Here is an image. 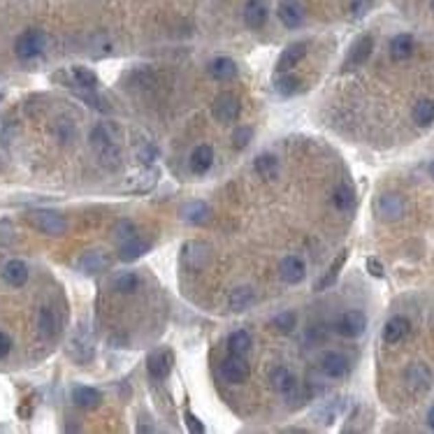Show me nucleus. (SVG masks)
Segmentation results:
<instances>
[{"label":"nucleus","mask_w":434,"mask_h":434,"mask_svg":"<svg viewBox=\"0 0 434 434\" xmlns=\"http://www.w3.org/2000/svg\"><path fill=\"white\" fill-rule=\"evenodd\" d=\"M91 146H93L95 156L100 158L107 168H116L121 161V151H119V142L114 139L112 130L107 126H95L91 130Z\"/></svg>","instance_id":"f257e3e1"},{"label":"nucleus","mask_w":434,"mask_h":434,"mask_svg":"<svg viewBox=\"0 0 434 434\" xmlns=\"http://www.w3.org/2000/svg\"><path fill=\"white\" fill-rule=\"evenodd\" d=\"M47 45H49V38H47L45 30L30 28V30H26V33H21L19 38H16L14 54H16V58H21V60H33V58H38V56L45 54Z\"/></svg>","instance_id":"f03ea898"},{"label":"nucleus","mask_w":434,"mask_h":434,"mask_svg":"<svg viewBox=\"0 0 434 434\" xmlns=\"http://www.w3.org/2000/svg\"><path fill=\"white\" fill-rule=\"evenodd\" d=\"M28 223L33 228H38L45 235L60 237L65 230H68V221H65L63 214L54 212V209H33L28 214Z\"/></svg>","instance_id":"7ed1b4c3"},{"label":"nucleus","mask_w":434,"mask_h":434,"mask_svg":"<svg viewBox=\"0 0 434 434\" xmlns=\"http://www.w3.org/2000/svg\"><path fill=\"white\" fill-rule=\"evenodd\" d=\"M374 209L378 214V218H383V221H400L402 216H404L407 212V203L402 195L397 193H386L381 195V198L376 200Z\"/></svg>","instance_id":"20e7f679"},{"label":"nucleus","mask_w":434,"mask_h":434,"mask_svg":"<svg viewBox=\"0 0 434 434\" xmlns=\"http://www.w3.org/2000/svg\"><path fill=\"white\" fill-rule=\"evenodd\" d=\"M221 376L225 378L232 386H237V383H244L249 376H251V367L244 360V356H235V353H230L228 358H223L221 363Z\"/></svg>","instance_id":"39448f33"},{"label":"nucleus","mask_w":434,"mask_h":434,"mask_svg":"<svg viewBox=\"0 0 434 434\" xmlns=\"http://www.w3.org/2000/svg\"><path fill=\"white\" fill-rule=\"evenodd\" d=\"M277 16L286 28H299L304 23L307 12H304V5L299 0H281L277 8Z\"/></svg>","instance_id":"423d86ee"},{"label":"nucleus","mask_w":434,"mask_h":434,"mask_svg":"<svg viewBox=\"0 0 434 434\" xmlns=\"http://www.w3.org/2000/svg\"><path fill=\"white\" fill-rule=\"evenodd\" d=\"M212 114H214V119L221 121V124H232V121L240 116V100H237V95L221 93L216 100H214Z\"/></svg>","instance_id":"0eeeda50"},{"label":"nucleus","mask_w":434,"mask_h":434,"mask_svg":"<svg viewBox=\"0 0 434 434\" xmlns=\"http://www.w3.org/2000/svg\"><path fill=\"white\" fill-rule=\"evenodd\" d=\"M337 330H339V334H344V337L356 339L367 330V316L360 309L346 311V314H341V319L337 323Z\"/></svg>","instance_id":"6e6552de"},{"label":"nucleus","mask_w":434,"mask_h":434,"mask_svg":"<svg viewBox=\"0 0 434 434\" xmlns=\"http://www.w3.org/2000/svg\"><path fill=\"white\" fill-rule=\"evenodd\" d=\"M372 52H374V40H372V35H363V38L351 47V52H348V56L344 60V68L356 70L360 65H365L367 60H369Z\"/></svg>","instance_id":"1a4fd4ad"},{"label":"nucleus","mask_w":434,"mask_h":434,"mask_svg":"<svg viewBox=\"0 0 434 434\" xmlns=\"http://www.w3.org/2000/svg\"><path fill=\"white\" fill-rule=\"evenodd\" d=\"M279 277L284 279L286 284L295 286L307 277V265H304V260L299 258V255H286L279 265Z\"/></svg>","instance_id":"9d476101"},{"label":"nucleus","mask_w":434,"mask_h":434,"mask_svg":"<svg viewBox=\"0 0 434 434\" xmlns=\"http://www.w3.org/2000/svg\"><path fill=\"white\" fill-rule=\"evenodd\" d=\"M321 372L328 378H344L348 374V358L337 351H328L321 358Z\"/></svg>","instance_id":"9b49d317"},{"label":"nucleus","mask_w":434,"mask_h":434,"mask_svg":"<svg viewBox=\"0 0 434 434\" xmlns=\"http://www.w3.org/2000/svg\"><path fill=\"white\" fill-rule=\"evenodd\" d=\"M304 56H307V42H293V45H288L281 52V56L277 60V72H288Z\"/></svg>","instance_id":"f8f14e48"},{"label":"nucleus","mask_w":434,"mask_h":434,"mask_svg":"<svg viewBox=\"0 0 434 434\" xmlns=\"http://www.w3.org/2000/svg\"><path fill=\"white\" fill-rule=\"evenodd\" d=\"M267 16H270V10H267L265 0H249L247 8H244V23L253 30L265 26Z\"/></svg>","instance_id":"ddd939ff"},{"label":"nucleus","mask_w":434,"mask_h":434,"mask_svg":"<svg viewBox=\"0 0 434 434\" xmlns=\"http://www.w3.org/2000/svg\"><path fill=\"white\" fill-rule=\"evenodd\" d=\"M172 365H174V358H172V353H170L168 348L151 353L149 360H146L149 374L154 376V378H165V376L170 374V372H172Z\"/></svg>","instance_id":"4468645a"},{"label":"nucleus","mask_w":434,"mask_h":434,"mask_svg":"<svg viewBox=\"0 0 434 434\" xmlns=\"http://www.w3.org/2000/svg\"><path fill=\"white\" fill-rule=\"evenodd\" d=\"M409 321L404 319V316H393L386 328H383V341L386 344H397V341H402L409 334Z\"/></svg>","instance_id":"2eb2a0df"},{"label":"nucleus","mask_w":434,"mask_h":434,"mask_svg":"<svg viewBox=\"0 0 434 434\" xmlns=\"http://www.w3.org/2000/svg\"><path fill=\"white\" fill-rule=\"evenodd\" d=\"M3 279L8 281L10 286H14V288H21V286L28 281V267H26V262H21V260H10V262H5V267H3Z\"/></svg>","instance_id":"dca6fc26"},{"label":"nucleus","mask_w":434,"mask_h":434,"mask_svg":"<svg viewBox=\"0 0 434 434\" xmlns=\"http://www.w3.org/2000/svg\"><path fill=\"white\" fill-rule=\"evenodd\" d=\"M270 381H272L274 390H279L281 395H290V393H295V388H297L295 374H293L290 369H286V367H277V369H272Z\"/></svg>","instance_id":"f3484780"},{"label":"nucleus","mask_w":434,"mask_h":434,"mask_svg":"<svg viewBox=\"0 0 434 434\" xmlns=\"http://www.w3.org/2000/svg\"><path fill=\"white\" fill-rule=\"evenodd\" d=\"M413 49H415V45H413L411 35L400 33V35H395V38L390 40V58L397 60V63H400V60H407L413 54Z\"/></svg>","instance_id":"a211bd4d"},{"label":"nucleus","mask_w":434,"mask_h":434,"mask_svg":"<svg viewBox=\"0 0 434 434\" xmlns=\"http://www.w3.org/2000/svg\"><path fill=\"white\" fill-rule=\"evenodd\" d=\"M149 249H151V244H149V242L139 240V237H130V240L121 242V247H119V258H121V260H126V262H133V260H137L139 255H144L146 251H149Z\"/></svg>","instance_id":"6ab92c4d"},{"label":"nucleus","mask_w":434,"mask_h":434,"mask_svg":"<svg viewBox=\"0 0 434 434\" xmlns=\"http://www.w3.org/2000/svg\"><path fill=\"white\" fill-rule=\"evenodd\" d=\"M214 165V149L209 144H200L191 154V170L195 174H205Z\"/></svg>","instance_id":"aec40b11"},{"label":"nucleus","mask_w":434,"mask_h":434,"mask_svg":"<svg viewBox=\"0 0 434 434\" xmlns=\"http://www.w3.org/2000/svg\"><path fill=\"white\" fill-rule=\"evenodd\" d=\"M207 72H209V75L216 79V82H228V79H232L237 75V65H235V60H232V58L221 56V58L212 60Z\"/></svg>","instance_id":"412c9836"},{"label":"nucleus","mask_w":434,"mask_h":434,"mask_svg":"<svg viewBox=\"0 0 434 434\" xmlns=\"http://www.w3.org/2000/svg\"><path fill=\"white\" fill-rule=\"evenodd\" d=\"M72 402H75L79 409H98L102 402V395L91 386H77L72 390Z\"/></svg>","instance_id":"4be33fe9"},{"label":"nucleus","mask_w":434,"mask_h":434,"mask_svg":"<svg viewBox=\"0 0 434 434\" xmlns=\"http://www.w3.org/2000/svg\"><path fill=\"white\" fill-rule=\"evenodd\" d=\"M255 302V290L251 288V286H242V288H235L230 293V309L232 311H247L251 304Z\"/></svg>","instance_id":"5701e85b"},{"label":"nucleus","mask_w":434,"mask_h":434,"mask_svg":"<svg viewBox=\"0 0 434 434\" xmlns=\"http://www.w3.org/2000/svg\"><path fill=\"white\" fill-rule=\"evenodd\" d=\"M38 328H40L42 339H54V337H56V332H58V321H56V314H54V309H49V307H42V309H40Z\"/></svg>","instance_id":"b1692460"},{"label":"nucleus","mask_w":434,"mask_h":434,"mask_svg":"<svg viewBox=\"0 0 434 434\" xmlns=\"http://www.w3.org/2000/svg\"><path fill=\"white\" fill-rule=\"evenodd\" d=\"M407 381L411 383L413 390H427L432 386V374L425 365H413L411 369L407 372Z\"/></svg>","instance_id":"393cba45"},{"label":"nucleus","mask_w":434,"mask_h":434,"mask_svg":"<svg viewBox=\"0 0 434 434\" xmlns=\"http://www.w3.org/2000/svg\"><path fill=\"white\" fill-rule=\"evenodd\" d=\"M228 346H230V353H235V356H247L253 346V339L247 330H235L228 339Z\"/></svg>","instance_id":"a878e982"},{"label":"nucleus","mask_w":434,"mask_h":434,"mask_svg":"<svg viewBox=\"0 0 434 434\" xmlns=\"http://www.w3.org/2000/svg\"><path fill=\"white\" fill-rule=\"evenodd\" d=\"M255 172H258L262 179H277V174H279V161H277V156L260 154L258 158H255Z\"/></svg>","instance_id":"bb28decb"},{"label":"nucleus","mask_w":434,"mask_h":434,"mask_svg":"<svg viewBox=\"0 0 434 434\" xmlns=\"http://www.w3.org/2000/svg\"><path fill=\"white\" fill-rule=\"evenodd\" d=\"M107 265H109L107 255H102L100 251H89L87 255H82V260H79V267H82V270L87 272V274L102 272Z\"/></svg>","instance_id":"cd10ccee"},{"label":"nucleus","mask_w":434,"mask_h":434,"mask_svg":"<svg viewBox=\"0 0 434 434\" xmlns=\"http://www.w3.org/2000/svg\"><path fill=\"white\" fill-rule=\"evenodd\" d=\"M183 218H186L188 223H207L209 221V216H212V209L207 207L205 203H191V205H186L183 207Z\"/></svg>","instance_id":"c85d7f7f"},{"label":"nucleus","mask_w":434,"mask_h":434,"mask_svg":"<svg viewBox=\"0 0 434 434\" xmlns=\"http://www.w3.org/2000/svg\"><path fill=\"white\" fill-rule=\"evenodd\" d=\"M112 286H114V290L124 293V295H133L135 290H139L142 279H139L135 272H124V274H119V277L114 279Z\"/></svg>","instance_id":"c756f323"},{"label":"nucleus","mask_w":434,"mask_h":434,"mask_svg":"<svg viewBox=\"0 0 434 434\" xmlns=\"http://www.w3.org/2000/svg\"><path fill=\"white\" fill-rule=\"evenodd\" d=\"M274 89H277V93H279V95H284V98L295 95L297 91L302 89V79L295 77V75H288V72H281V77L277 79Z\"/></svg>","instance_id":"7c9ffc66"},{"label":"nucleus","mask_w":434,"mask_h":434,"mask_svg":"<svg viewBox=\"0 0 434 434\" xmlns=\"http://www.w3.org/2000/svg\"><path fill=\"white\" fill-rule=\"evenodd\" d=\"M332 203L339 212H348L353 207V203H356V193H353V188L348 186V183H339V186L334 188Z\"/></svg>","instance_id":"2f4dec72"},{"label":"nucleus","mask_w":434,"mask_h":434,"mask_svg":"<svg viewBox=\"0 0 434 434\" xmlns=\"http://www.w3.org/2000/svg\"><path fill=\"white\" fill-rule=\"evenodd\" d=\"M413 121L418 126H430L434 124V100H420L413 107Z\"/></svg>","instance_id":"473e14b6"},{"label":"nucleus","mask_w":434,"mask_h":434,"mask_svg":"<svg viewBox=\"0 0 434 434\" xmlns=\"http://www.w3.org/2000/svg\"><path fill=\"white\" fill-rule=\"evenodd\" d=\"M72 77H75L77 87H82L84 91H95L98 89V77L93 70L82 68V65H75L72 68Z\"/></svg>","instance_id":"72a5a7b5"},{"label":"nucleus","mask_w":434,"mask_h":434,"mask_svg":"<svg viewBox=\"0 0 434 434\" xmlns=\"http://www.w3.org/2000/svg\"><path fill=\"white\" fill-rule=\"evenodd\" d=\"M346 258H348V251H341V253L337 255V260L332 262V267L328 270L326 277H323V279L319 281V284H316V290H326L328 286H332V284H334V279L339 277V270H341V265L346 262Z\"/></svg>","instance_id":"f704fd0d"},{"label":"nucleus","mask_w":434,"mask_h":434,"mask_svg":"<svg viewBox=\"0 0 434 434\" xmlns=\"http://www.w3.org/2000/svg\"><path fill=\"white\" fill-rule=\"evenodd\" d=\"M295 323H297V316L293 314V311H281V314L274 316L272 326L277 328L281 334H290L293 330H295Z\"/></svg>","instance_id":"c9c22d12"},{"label":"nucleus","mask_w":434,"mask_h":434,"mask_svg":"<svg viewBox=\"0 0 434 434\" xmlns=\"http://www.w3.org/2000/svg\"><path fill=\"white\" fill-rule=\"evenodd\" d=\"M114 237H116L119 242H126V240H130V237H137L135 223L128 221V218H124V221H119V223H116V228H114Z\"/></svg>","instance_id":"e433bc0d"},{"label":"nucleus","mask_w":434,"mask_h":434,"mask_svg":"<svg viewBox=\"0 0 434 434\" xmlns=\"http://www.w3.org/2000/svg\"><path fill=\"white\" fill-rule=\"evenodd\" d=\"M251 137H253V130H251V128H237L235 135H232V144H235L237 149H244V146L251 142Z\"/></svg>","instance_id":"4c0bfd02"},{"label":"nucleus","mask_w":434,"mask_h":434,"mask_svg":"<svg viewBox=\"0 0 434 434\" xmlns=\"http://www.w3.org/2000/svg\"><path fill=\"white\" fill-rule=\"evenodd\" d=\"M369 8H372V0H348V10H351V14L356 16V19H360Z\"/></svg>","instance_id":"58836bf2"},{"label":"nucleus","mask_w":434,"mask_h":434,"mask_svg":"<svg viewBox=\"0 0 434 434\" xmlns=\"http://www.w3.org/2000/svg\"><path fill=\"white\" fill-rule=\"evenodd\" d=\"M186 425H188V430H191L193 434H203L205 432V427H203V423H200V420L198 418H195V415L193 413H188L186 411Z\"/></svg>","instance_id":"ea45409f"},{"label":"nucleus","mask_w":434,"mask_h":434,"mask_svg":"<svg viewBox=\"0 0 434 434\" xmlns=\"http://www.w3.org/2000/svg\"><path fill=\"white\" fill-rule=\"evenodd\" d=\"M367 270H369V272L374 274V277H378V279L383 277V265H381V262H378L376 258H369V260H367Z\"/></svg>","instance_id":"a19ab883"},{"label":"nucleus","mask_w":434,"mask_h":434,"mask_svg":"<svg viewBox=\"0 0 434 434\" xmlns=\"http://www.w3.org/2000/svg\"><path fill=\"white\" fill-rule=\"evenodd\" d=\"M10 348H12V339L8 337L5 332H0V358H5L10 353Z\"/></svg>","instance_id":"79ce46f5"},{"label":"nucleus","mask_w":434,"mask_h":434,"mask_svg":"<svg viewBox=\"0 0 434 434\" xmlns=\"http://www.w3.org/2000/svg\"><path fill=\"white\" fill-rule=\"evenodd\" d=\"M427 425H430L432 430H434V407L430 409V411H427Z\"/></svg>","instance_id":"37998d69"},{"label":"nucleus","mask_w":434,"mask_h":434,"mask_svg":"<svg viewBox=\"0 0 434 434\" xmlns=\"http://www.w3.org/2000/svg\"><path fill=\"white\" fill-rule=\"evenodd\" d=\"M430 176H432V179H434V161L430 163Z\"/></svg>","instance_id":"c03bdc74"},{"label":"nucleus","mask_w":434,"mask_h":434,"mask_svg":"<svg viewBox=\"0 0 434 434\" xmlns=\"http://www.w3.org/2000/svg\"><path fill=\"white\" fill-rule=\"evenodd\" d=\"M432 12H434V0H432Z\"/></svg>","instance_id":"a18cd8bd"}]
</instances>
